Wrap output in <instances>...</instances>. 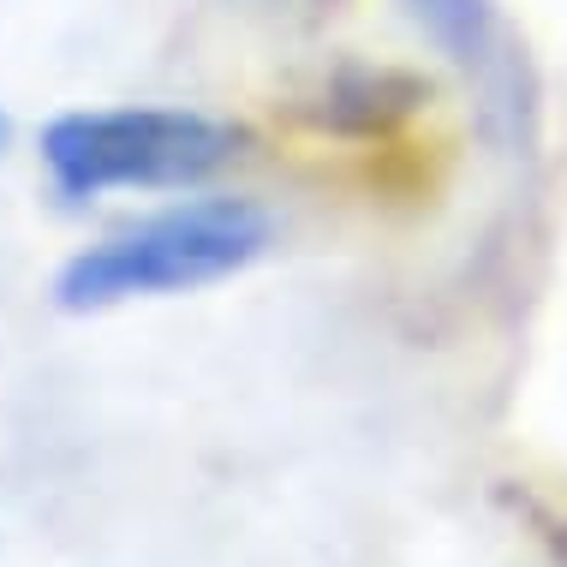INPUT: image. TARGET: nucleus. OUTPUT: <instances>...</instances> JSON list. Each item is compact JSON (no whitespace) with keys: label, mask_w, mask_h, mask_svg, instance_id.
Returning a JSON list of instances; mask_svg holds the SVG:
<instances>
[{"label":"nucleus","mask_w":567,"mask_h":567,"mask_svg":"<svg viewBox=\"0 0 567 567\" xmlns=\"http://www.w3.org/2000/svg\"><path fill=\"white\" fill-rule=\"evenodd\" d=\"M269 245H275V216L264 204L227 192L186 197V204L126 221L109 239L66 257L54 275V305L72 317H90L132 299L197 293V287H216L227 275L251 269Z\"/></svg>","instance_id":"nucleus-1"},{"label":"nucleus","mask_w":567,"mask_h":567,"mask_svg":"<svg viewBox=\"0 0 567 567\" xmlns=\"http://www.w3.org/2000/svg\"><path fill=\"white\" fill-rule=\"evenodd\" d=\"M245 132L197 109H72L42 126V174L60 204L102 192H192L239 156Z\"/></svg>","instance_id":"nucleus-2"},{"label":"nucleus","mask_w":567,"mask_h":567,"mask_svg":"<svg viewBox=\"0 0 567 567\" xmlns=\"http://www.w3.org/2000/svg\"><path fill=\"white\" fill-rule=\"evenodd\" d=\"M401 7L454 66H466L472 79L489 84V96L508 102V90L519 84V60H514V42H508L496 0H401Z\"/></svg>","instance_id":"nucleus-3"},{"label":"nucleus","mask_w":567,"mask_h":567,"mask_svg":"<svg viewBox=\"0 0 567 567\" xmlns=\"http://www.w3.org/2000/svg\"><path fill=\"white\" fill-rule=\"evenodd\" d=\"M424 102V84L406 79V72H371V66H347L341 79H329L323 109L317 120L341 132H382L394 120H406Z\"/></svg>","instance_id":"nucleus-4"},{"label":"nucleus","mask_w":567,"mask_h":567,"mask_svg":"<svg viewBox=\"0 0 567 567\" xmlns=\"http://www.w3.org/2000/svg\"><path fill=\"white\" fill-rule=\"evenodd\" d=\"M7 144H12V120L0 114V156H7Z\"/></svg>","instance_id":"nucleus-5"}]
</instances>
